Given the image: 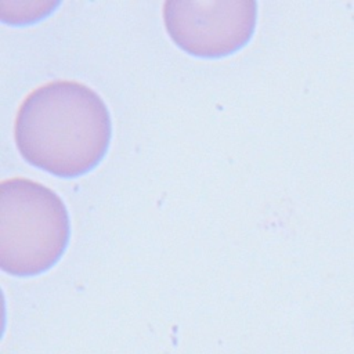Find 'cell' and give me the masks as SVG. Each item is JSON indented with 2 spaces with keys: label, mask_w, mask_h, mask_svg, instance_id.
Here are the masks:
<instances>
[{
  "label": "cell",
  "mask_w": 354,
  "mask_h": 354,
  "mask_svg": "<svg viewBox=\"0 0 354 354\" xmlns=\"http://www.w3.org/2000/svg\"><path fill=\"white\" fill-rule=\"evenodd\" d=\"M14 138L30 165L58 177H77L95 167L108 151L109 111L86 84L50 82L21 104Z\"/></svg>",
  "instance_id": "1"
},
{
  "label": "cell",
  "mask_w": 354,
  "mask_h": 354,
  "mask_svg": "<svg viewBox=\"0 0 354 354\" xmlns=\"http://www.w3.org/2000/svg\"><path fill=\"white\" fill-rule=\"evenodd\" d=\"M71 235L62 199L28 178L0 184V266L15 277L51 268L64 254Z\"/></svg>",
  "instance_id": "2"
},
{
  "label": "cell",
  "mask_w": 354,
  "mask_h": 354,
  "mask_svg": "<svg viewBox=\"0 0 354 354\" xmlns=\"http://www.w3.org/2000/svg\"><path fill=\"white\" fill-rule=\"evenodd\" d=\"M257 3L253 0H167V33L184 51L206 58L230 55L253 36Z\"/></svg>",
  "instance_id": "3"
}]
</instances>
